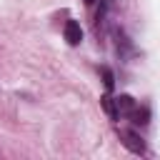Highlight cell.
<instances>
[{
	"label": "cell",
	"instance_id": "1",
	"mask_svg": "<svg viewBox=\"0 0 160 160\" xmlns=\"http://www.w3.org/2000/svg\"><path fill=\"white\" fill-rule=\"evenodd\" d=\"M120 140H122V145H125L130 152H135V155H142V152H145V142H142L140 132L122 128V130H120Z\"/></svg>",
	"mask_w": 160,
	"mask_h": 160
},
{
	"label": "cell",
	"instance_id": "2",
	"mask_svg": "<svg viewBox=\"0 0 160 160\" xmlns=\"http://www.w3.org/2000/svg\"><path fill=\"white\" fill-rule=\"evenodd\" d=\"M138 105H135V100L130 98V95H118L115 98V110H118V118L122 115V118H130V112L135 110Z\"/></svg>",
	"mask_w": 160,
	"mask_h": 160
},
{
	"label": "cell",
	"instance_id": "3",
	"mask_svg": "<svg viewBox=\"0 0 160 160\" xmlns=\"http://www.w3.org/2000/svg\"><path fill=\"white\" fill-rule=\"evenodd\" d=\"M62 32H65V40H68V45H80V40H82V30H80V25H78L75 20H68Z\"/></svg>",
	"mask_w": 160,
	"mask_h": 160
},
{
	"label": "cell",
	"instance_id": "4",
	"mask_svg": "<svg viewBox=\"0 0 160 160\" xmlns=\"http://www.w3.org/2000/svg\"><path fill=\"white\" fill-rule=\"evenodd\" d=\"M130 120H132L135 125H145V122H148V110H145V108H135V110L130 112Z\"/></svg>",
	"mask_w": 160,
	"mask_h": 160
},
{
	"label": "cell",
	"instance_id": "5",
	"mask_svg": "<svg viewBox=\"0 0 160 160\" xmlns=\"http://www.w3.org/2000/svg\"><path fill=\"white\" fill-rule=\"evenodd\" d=\"M100 102H102V108H105V112H108L110 118H118V110H115V98L105 95V98H100Z\"/></svg>",
	"mask_w": 160,
	"mask_h": 160
},
{
	"label": "cell",
	"instance_id": "6",
	"mask_svg": "<svg viewBox=\"0 0 160 160\" xmlns=\"http://www.w3.org/2000/svg\"><path fill=\"white\" fill-rule=\"evenodd\" d=\"M102 82H105V88H108V90L112 88L115 78H112V70H110V68H102Z\"/></svg>",
	"mask_w": 160,
	"mask_h": 160
}]
</instances>
